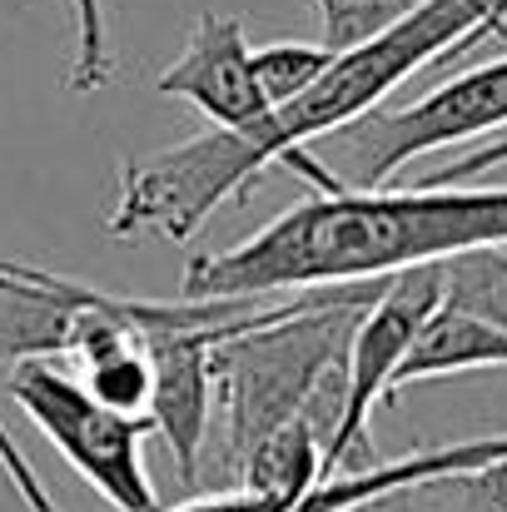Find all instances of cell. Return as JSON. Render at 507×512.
Masks as SVG:
<instances>
[{
  "mask_svg": "<svg viewBox=\"0 0 507 512\" xmlns=\"http://www.w3.org/2000/svg\"><path fill=\"white\" fill-rule=\"evenodd\" d=\"M483 15H488V0H413L378 35L334 50L324 75L294 100L264 105L244 125H229V130L214 125L199 140L130 160L120 174L115 209L105 219L110 239L189 244L209 224L214 209H224L229 199H244V189L259 174L269 165H284L304 140H324L338 125L358 120L388 90H398L413 70L473 50Z\"/></svg>",
  "mask_w": 507,
  "mask_h": 512,
  "instance_id": "1",
  "label": "cell"
},
{
  "mask_svg": "<svg viewBox=\"0 0 507 512\" xmlns=\"http://www.w3.org/2000/svg\"><path fill=\"white\" fill-rule=\"evenodd\" d=\"M507 244V184L488 189H319L234 249L184 264V299H269L388 279L468 249Z\"/></svg>",
  "mask_w": 507,
  "mask_h": 512,
  "instance_id": "2",
  "label": "cell"
},
{
  "mask_svg": "<svg viewBox=\"0 0 507 512\" xmlns=\"http://www.w3.org/2000/svg\"><path fill=\"white\" fill-rule=\"evenodd\" d=\"M388 279L299 289L274 299L254 324L209 343V388L224 418V458H244L254 438L289 423L319 383L343 368L353 324L383 294Z\"/></svg>",
  "mask_w": 507,
  "mask_h": 512,
  "instance_id": "3",
  "label": "cell"
},
{
  "mask_svg": "<svg viewBox=\"0 0 507 512\" xmlns=\"http://www.w3.org/2000/svg\"><path fill=\"white\" fill-rule=\"evenodd\" d=\"M507 125V55L473 65L423 100L403 110H363L358 120L338 125L329 140V160H319L343 189H378L388 174H398L408 160L468 145L478 135H493Z\"/></svg>",
  "mask_w": 507,
  "mask_h": 512,
  "instance_id": "4",
  "label": "cell"
},
{
  "mask_svg": "<svg viewBox=\"0 0 507 512\" xmlns=\"http://www.w3.org/2000/svg\"><path fill=\"white\" fill-rule=\"evenodd\" d=\"M5 393L115 512H160L155 483L140 458L145 433H155L150 418L105 408L100 398L85 393V383L75 373H65L45 358L10 363Z\"/></svg>",
  "mask_w": 507,
  "mask_h": 512,
  "instance_id": "5",
  "label": "cell"
},
{
  "mask_svg": "<svg viewBox=\"0 0 507 512\" xmlns=\"http://www.w3.org/2000/svg\"><path fill=\"white\" fill-rule=\"evenodd\" d=\"M438 304H443V264H413V269L388 274L383 294L353 324V339H348V353H343V408H338L334 438L324 448V478L343 473L348 458L358 468L373 463L368 413H373V403L388 398V383H393L408 343L418 339L423 319Z\"/></svg>",
  "mask_w": 507,
  "mask_h": 512,
  "instance_id": "6",
  "label": "cell"
},
{
  "mask_svg": "<svg viewBox=\"0 0 507 512\" xmlns=\"http://www.w3.org/2000/svg\"><path fill=\"white\" fill-rule=\"evenodd\" d=\"M507 458V433L493 438H468V443H448V448H423V453H408V458H393V463H368V468H348L343 478H324L314 483L299 503H274V498H254V493H219V498H194L174 512H363L383 498H398V493H413V488H428V483H443V478H463V473H478L488 463Z\"/></svg>",
  "mask_w": 507,
  "mask_h": 512,
  "instance_id": "7",
  "label": "cell"
},
{
  "mask_svg": "<svg viewBox=\"0 0 507 512\" xmlns=\"http://www.w3.org/2000/svg\"><path fill=\"white\" fill-rule=\"evenodd\" d=\"M249 50L254 45L244 40V20L239 15L204 10L194 20V30H189V45L160 70L155 90L169 95V100L194 105L219 130L244 125V120H254L269 105L264 90H259V80H254Z\"/></svg>",
  "mask_w": 507,
  "mask_h": 512,
  "instance_id": "8",
  "label": "cell"
},
{
  "mask_svg": "<svg viewBox=\"0 0 507 512\" xmlns=\"http://www.w3.org/2000/svg\"><path fill=\"white\" fill-rule=\"evenodd\" d=\"M473 368H507V334L498 324L458 309V304H438L423 319L418 339L408 343V353H403L383 403H393L413 383L448 378V373H473Z\"/></svg>",
  "mask_w": 507,
  "mask_h": 512,
  "instance_id": "9",
  "label": "cell"
},
{
  "mask_svg": "<svg viewBox=\"0 0 507 512\" xmlns=\"http://www.w3.org/2000/svg\"><path fill=\"white\" fill-rule=\"evenodd\" d=\"M75 378L85 383L90 398H100V403L115 408V413L145 418V408H150L155 368H150V353H145V339H140V334L115 343V348H105V353H95V358H85V363L75 368Z\"/></svg>",
  "mask_w": 507,
  "mask_h": 512,
  "instance_id": "10",
  "label": "cell"
},
{
  "mask_svg": "<svg viewBox=\"0 0 507 512\" xmlns=\"http://www.w3.org/2000/svg\"><path fill=\"white\" fill-rule=\"evenodd\" d=\"M443 304H458L507 334V244L443 259Z\"/></svg>",
  "mask_w": 507,
  "mask_h": 512,
  "instance_id": "11",
  "label": "cell"
},
{
  "mask_svg": "<svg viewBox=\"0 0 507 512\" xmlns=\"http://www.w3.org/2000/svg\"><path fill=\"white\" fill-rule=\"evenodd\" d=\"M70 25H75V55H70L65 90L100 95L115 80V40H110L105 0H70Z\"/></svg>",
  "mask_w": 507,
  "mask_h": 512,
  "instance_id": "12",
  "label": "cell"
},
{
  "mask_svg": "<svg viewBox=\"0 0 507 512\" xmlns=\"http://www.w3.org/2000/svg\"><path fill=\"white\" fill-rule=\"evenodd\" d=\"M334 60V50L319 40H274V45H259V50H249V65H254V80H259V90H264V100L269 105H279V100H294L299 90H309L319 75H324V65Z\"/></svg>",
  "mask_w": 507,
  "mask_h": 512,
  "instance_id": "13",
  "label": "cell"
},
{
  "mask_svg": "<svg viewBox=\"0 0 507 512\" xmlns=\"http://www.w3.org/2000/svg\"><path fill=\"white\" fill-rule=\"evenodd\" d=\"M319 20H324V45L329 50H348L368 35H378L383 25H393L413 0H314Z\"/></svg>",
  "mask_w": 507,
  "mask_h": 512,
  "instance_id": "14",
  "label": "cell"
},
{
  "mask_svg": "<svg viewBox=\"0 0 507 512\" xmlns=\"http://www.w3.org/2000/svg\"><path fill=\"white\" fill-rule=\"evenodd\" d=\"M507 165V130L498 140H488V145H478V150H468L463 160H453V165H443V170H433L428 179H418L423 189H443V184H468V179H478V174L498 170Z\"/></svg>",
  "mask_w": 507,
  "mask_h": 512,
  "instance_id": "15",
  "label": "cell"
},
{
  "mask_svg": "<svg viewBox=\"0 0 507 512\" xmlns=\"http://www.w3.org/2000/svg\"><path fill=\"white\" fill-rule=\"evenodd\" d=\"M488 35H503L507 40V0H488V15H483V25H478L473 45H478V40H488Z\"/></svg>",
  "mask_w": 507,
  "mask_h": 512,
  "instance_id": "16",
  "label": "cell"
}]
</instances>
